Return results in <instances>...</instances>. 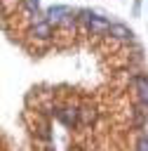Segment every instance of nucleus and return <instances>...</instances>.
I'll return each mask as SVG.
<instances>
[{
  "mask_svg": "<svg viewBox=\"0 0 148 151\" xmlns=\"http://www.w3.org/2000/svg\"><path fill=\"white\" fill-rule=\"evenodd\" d=\"M2 2V7H5V12L9 14V12H14L16 9V5H19V0H0Z\"/></svg>",
  "mask_w": 148,
  "mask_h": 151,
  "instance_id": "nucleus-11",
  "label": "nucleus"
},
{
  "mask_svg": "<svg viewBox=\"0 0 148 151\" xmlns=\"http://www.w3.org/2000/svg\"><path fill=\"white\" fill-rule=\"evenodd\" d=\"M134 146H136V151H148V134L141 132V134L136 137V144H134Z\"/></svg>",
  "mask_w": 148,
  "mask_h": 151,
  "instance_id": "nucleus-10",
  "label": "nucleus"
},
{
  "mask_svg": "<svg viewBox=\"0 0 148 151\" xmlns=\"http://www.w3.org/2000/svg\"><path fill=\"white\" fill-rule=\"evenodd\" d=\"M96 118H99V111H96V104H92L89 99L87 101H82L80 104V127H92L94 123H96Z\"/></svg>",
  "mask_w": 148,
  "mask_h": 151,
  "instance_id": "nucleus-5",
  "label": "nucleus"
},
{
  "mask_svg": "<svg viewBox=\"0 0 148 151\" xmlns=\"http://www.w3.org/2000/svg\"><path fill=\"white\" fill-rule=\"evenodd\" d=\"M132 87H134V92H136L139 104L148 106V76H146V73H136V76H132Z\"/></svg>",
  "mask_w": 148,
  "mask_h": 151,
  "instance_id": "nucleus-6",
  "label": "nucleus"
},
{
  "mask_svg": "<svg viewBox=\"0 0 148 151\" xmlns=\"http://www.w3.org/2000/svg\"><path fill=\"white\" fill-rule=\"evenodd\" d=\"M110 38L117 40V42H129L134 38V33L127 26H122V24H110Z\"/></svg>",
  "mask_w": 148,
  "mask_h": 151,
  "instance_id": "nucleus-8",
  "label": "nucleus"
},
{
  "mask_svg": "<svg viewBox=\"0 0 148 151\" xmlns=\"http://www.w3.org/2000/svg\"><path fill=\"white\" fill-rule=\"evenodd\" d=\"M23 5L28 7V12H31V14H35V17H38V7H40V5H38V0H23Z\"/></svg>",
  "mask_w": 148,
  "mask_h": 151,
  "instance_id": "nucleus-12",
  "label": "nucleus"
},
{
  "mask_svg": "<svg viewBox=\"0 0 148 151\" xmlns=\"http://www.w3.org/2000/svg\"><path fill=\"white\" fill-rule=\"evenodd\" d=\"M23 118H26L31 132H33L38 139H42V142H49V139H52V132H49V118H47V116H42V113H38V111H26Z\"/></svg>",
  "mask_w": 148,
  "mask_h": 151,
  "instance_id": "nucleus-2",
  "label": "nucleus"
},
{
  "mask_svg": "<svg viewBox=\"0 0 148 151\" xmlns=\"http://www.w3.org/2000/svg\"><path fill=\"white\" fill-rule=\"evenodd\" d=\"M129 116H132V125H134V127H143V125H146V120H148V111H146V106H143V104L134 106V109L129 111Z\"/></svg>",
  "mask_w": 148,
  "mask_h": 151,
  "instance_id": "nucleus-9",
  "label": "nucleus"
},
{
  "mask_svg": "<svg viewBox=\"0 0 148 151\" xmlns=\"http://www.w3.org/2000/svg\"><path fill=\"white\" fill-rule=\"evenodd\" d=\"M28 35H31V38H35V40H49V38L54 35V33H52V24H49L47 19H42V21H35V24L31 26Z\"/></svg>",
  "mask_w": 148,
  "mask_h": 151,
  "instance_id": "nucleus-7",
  "label": "nucleus"
},
{
  "mask_svg": "<svg viewBox=\"0 0 148 151\" xmlns=\"http://www.w3.org/2000/svg\"><path fill=\"white\" fill-rule=\"evenodd\" d=\"M87 31H89V35L103 38V35H108V33H110V21H108V19H103V17H99V14H92V17H89V21H87Z\"/></svg>",
  "mask_w": 148,
  "mask_h": 151,
  "instance_id": "nucleus-4",
  "label": "nucleus"
},
{
  "mask_svg": "<svg viewBox=\"0 0 148 151\" xmlns=\"http://www.w3.org/2000/svg\"><path fill=\"white\" fill-rule=\"evenodd\" d=\"M47 21L49 24H59V26H75V17L73 9L68 5H54L47 9Z\"/></svg>",
  "mask_w": 148,
  "mask_h": 151,
  "instance_id": "nucleus-3",
  "label": "nucleus"
},
{
  "mask_svg": "<svg viewBox=\"0 0 148 151\" xmlns=\"http://www.w3.org/2000/svg\"><path fill=\"white\" fill-rule=\"evenodd\" d=\"M40 151H54V146H49V144H45V146H42Z\"/></svg>",
  "mask_w": 148,
  "mask_h": 151,
  "instance_id": "nucleus-13",
  "label": "nucleus"
},
{
  "mask_svg": "<svg viewBox=\"0 0 148 151\" xmlns=\"http://www.w3.org/2000/svg\"><path fill=\"white\" fill-rule=\"evenodd\" d=\"M54 116L68 127V130H73V127H80V104L78 101H66V104H61V101H54Z\"/></svg>",
  "mask_w": 148,
  "mask_h": 151,
  "instance_id": "nucleus-1",
  "label": "nucleus"
}]
</instances>
